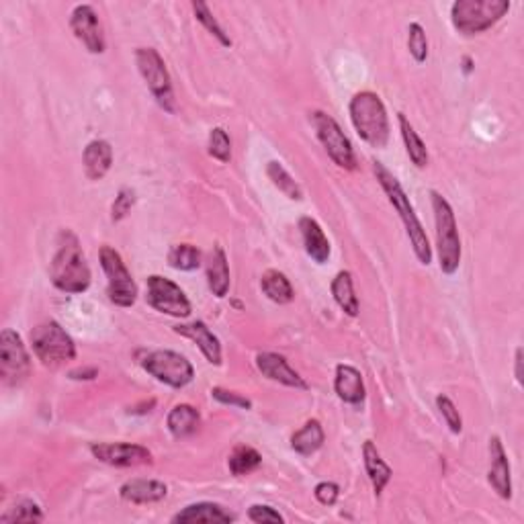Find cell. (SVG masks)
<instances>
[{
    "label": "cell",
    "instance_id": "cell-1",
    "mask_svg": "<svg viewBox=\"0 0 524 524\" xmlns=\"http://www.w3.org/2000/svg\"><path fill=\"white\" fill-rule=\"evenodd\" d=\"M50 279L56 289L70 295L84 293L91 287V268L84 258L80 240L72 230H62L58 236L56 254L50 262Z\"/></svg>",
    "mask_w": 524,
    "mask_h": 524
},
{
    "label": "cell",
    "instance_id": "cell-2",
    "mask_svg": "<svg viewBox=\"0 0 524 524\" xmlns=\"http://www.w3.org/2000/svg\"><path fill=\"white\" fill-rule=\"evenodd\" d=\"M373 172H375V179H377V183L381 185V189L385 191L389 203H392L393 210L398 211L401 224H404L406 227V234L409 238V244H412L414 248L416 258H418L425 266H428L430 260H433V248H430L425 226L420 224L418 215H416L414 211V205L409 203V197L406 195V191L401 189L400 180L395 179L385 166L377 163V160H373Z\"/></svg>",
    "mask_w": 524,
    "mask_h": 524
},
{
    "label": "cell",
    "instance_id": "cell-3",
    "mask_svg": "<svg viewBox=\"0 0 524 524\" xmlns=\"http://www.w3.org/2000/svg\"><path fill=\"white\" fill-rule=\"evenodd\" d=\"M351 121L362 142L371 147H385L389 142V117L379 95L371 91L357 92L348 105Z\"/></svg>",
    "mask_w": 524,
    "mask_h": 524
},
{
    "label": "cell",
    "instance_id": "cell-4",
    "mask_svg": "<svg viewBox=\"0 0 524 524\" xmlns=\"http://www.w3.org/2000/svg\"><path fill=\"white\" fill-rule=\"evenodd\" d=\"M433 201L434 226H436V250H439V266L445 274H455L461 266V238L457 227L455 211L441 193L430 191Z\"/></svg>",
    "mask_w": 524,
    "mask_h": 524
},
{
    "label": "cell",
    "instance_id": "cell-5",
    "mask_svg": "<svg viewBox=\"0 0 524 524\" xmlns=\"http://www.w3.org/2000/svg\"><path fill=\"white\" fill-rule=\"evenodd\" d=\"M510 6V0H457L451 6V21L463 36H480L506 17Z\"/></svg>",
    "mask_w": 524,
    "mask_h": 524
},
{
    "label": "cell",
    "instance_id": "cell-6",
    "mask_svg": "<svg viewBox=\"0 0 524 524\" xmlns=\"http://www.w3.org/2000/svg\"><path fill=\"white\" fill-rule=\"evenodd\" d=\"M29 338L33 353L45 367H60L76 359V345H74L72 336L56 320L37 324L31 330Z\"/></svg>",
    "mask_w": 524,
    "mask_h": 524
},
{
    "label": "cell",
    "instance_id": "cell-7",
    "mask_svg": "<svg viewBox=\"0 0 524 524\" xmlns=\"http://www.w3.org/2000/svg\"><path fill=\"white\" fill-rule=\"evenodd\" d=\"M136 64L138 70L146 80V86L156 99V103L163 107L166 113L177 111V99H174L172 78L168 74L164 60L154 48H138L136 50Z\"/></svg>",
    "mask_w": 524,
    "mask_h": 524
},
{
    "label": "cell",
    "instance_id": "cell-8",
    "mask_svg": "<svg viewBox=\"0 0 524 524\" xmlns=\"http://www.w3.org/2000/svg\"><path fill=\"white\" fill-rule=\"evenodd\" d=\"M100 266L107 274V295L119 307H131L138 299V285L121 254L111 246H103L99 252Z\"/></svg>",
    "mask_w": 524,
    "mask_h": 524
},
{
    "label": "cell",
    "instance_id": "cell-9",
    "mask_svg": "<svg viewBox=\"0 0 524 524\" xmlns=\"http://www.w3.org/2000/svg\"><path fill=\"white\" fill-rule=\"evenodd\" d=\"M312 125L332 163L338 168H345V171H354L357 168V156H354L351 139L345 136L338 121L324 111H314Z\"/></svg>",
    "mask_w": 524,
    "mask_h": 524
},
{
    "label": "cell",
    "instance_id": "cell-10",
    "mask_svg": "<svg viewBox=\"0 0 524 524\" xmlns=\"http://www.w3.org/2000/svg\"><path fill=\"white\" fill-rule=\"evenodd\" d=\"M142 367L147 375L164 383L168 387L183 389L195 377V369L187 357L174 351H152L142 359Z\"/></svg>",
    "mask_w": 524,
    "mask_h": 524
},
{
    "label": "cell",
    "instance_id": "cell-11",
    "mask_svg": "<svg viewBox=\"0 0 524 524\" xmlns=\"http://www.w3.org/2000/svg\"><path fill=\"white\" fill-rule=\"evenodd\" d=\"M31 359L23 345L21 336L6 328L0 332V377L4 385L17 387L29 377Z\"/></svg>",
    "mask_w": 524,
    "mask_h": 524
},
{
    "label": "cell",
    "instance_id": "cell-12",
    "mask_svg": "<svg viewBox=\"0 0 524 524\" xmlns=\"http://www.w3.org/2000/svg\"><path fill=\"white\" fill-rule=\"evenodd\" d=\"M146 301L154 310L172 318H189L191 301L174 281L152 274L146 281Z\"/></svg>",
    "mask_w": 524,
    "mask_h": 524
},
{
    "label": "cell",
    "instance_id": "cell-13",
    "mask_svg": "<svg viewBox=\"0 0 524 524\" xmlns=\"http://www.w3.org/2000/svg\"><path fill=\"white\" fill-rule=\"evenodd\" d=\"M70 29L74 33V37H76L91 53L105 52L107 48L105 31L95 6L78 4L70 15Z\"/></svg>",
    "mask_w": 524,
    "mask_h": 524
},
{
    "label": "cell",
    "instance_id": "cell-14",
    "mask_svg": "<svg viewBox=\"0 0 524 524\" xmlns=\"http://www.w3.org/2000/svg\"><path fill=\"white\" fill-rule=\"evenodd\" d=\"M91 453L100 463L113 467H139L152 465V453L142 445H131V442H92Z\"/></svg>",
    "mask_w": 524,
    "mask_h": 524
},
{
    "label": "cell",
    "instance_id": "cell-15",
    "mask_svg": "<svg viewBox=\"0 0 524 524\" xmlns=\"http://www.w3.org/2000/svg\"><path fill=\"white\" fill-rule=\"evenodd\" d=\"M489 486L494 492L504 500L512 498V480H510V461L504 451V445L500 436L489 439V473H488Z\"/></svg>",
    "mask_w": 524,
    "mask_h": 524
},
{
    "label": "cell",
    "instance_id": "cell-16",
    "mask_svg": "<svg viewBox=\"0 0 524 524\" xmlns=\"http://www.w3.org/2000/svg\"><path fill=\"white\" fill-rule=\"evenodd\" d=\"M257 367L266 379L277 381L281 385L293 389H307L306 379L301 377L298 371H293V369L289 367L287 359L281 357L277 353H260L257 357Z\"/></svg>",
    "mask_w": 524,
    "mask_h": 524
},
{
    "label": "cell",
    "instance_id": "cell-17",
    "mask_svg": "<svg viewBox=\"0 0 524 524\" xmlns=\"http://www.w3.org/2000/svg\"><path fill=\"white\" fill-rule=\"evenodd\" d=\"M174 332L185 336V338L193 340L199 346V351L203 353V357L211 362V365H221V345L219 338L215 336L205 322H191V324H179L174 326Z\"/></svg>",
    "mask_w": 524,
    "mask_h": 524
},
{
    "label": "cell",
    "instance_id": "cell-18",
    "mask_svg": "<svg viewBox=\"0 0 524 524\" xmlns=\"http://www.w3.org/2000/svg\"><path fill=\"white\" fill-rule=\"evenodd\" d=\"M205 273H207V285L215 298L224 299L230 291V265H227L226 250L219 244L211 248L205 260Z\"/></svg>",
    "mask_w": 524,
    "mask_h": 524
},
{
    "label": "cell",
    "instance_id": "cell-19",
    "mask_svg": "<svg viewBox=\"0 0 524 524\" xmlns=\"http://www.w3.org/2000/svg\"><path fill=\"white\" fill-rule=\"evenodd\" d=\"M336 395L351 406H361L365 401V383L359 369L351 365H338L336 367V379H334Z\"/></svg>",
    "mask_w": 524,
    "mask_h": 524
},
{
    "label": "cell",
    "instance_id": "cell-20",
    "mask_svg": "<svg viewBox=\"0 0 524 524\" xmlns=\"http://www.w3.org/2000/svg\"><path fill=\"white\" fill-rule=\"evenodd\" d=\"M299 232L301 238H304L307 257L314 262H318V265L328 262V258H330V240L326 238V234L322 230L318 221L306 215V218L299 219Z\"/></svg>",
    "mask_w": 524,
    "mask_h": 524
},
{
    "label": "cell",
    "instance_id": "cell-21",
    "mask_svg": "<svg viewBox=\"0 0 524 524\" xmlns=\"http://www.w3.org/2000/svg\"><path fill=\"white\" fill-rule=\"evenodd\" d=\"M84 174L89 180H103L113 164V147L105 139H92L83 154Z\"/></svg>",
    "mask_w": 524,
    "mask_h": 524
},
{
    "label": "cell",
    "instance_id": "cell-22",
    "mask_svg": "<svg viewBox=\"0 0 524 524\" xmlns=\"http://www.w3.org/2000/svg\"><path fill=\"white\" fill-rule=\"evenodd\" d=\"M168 494L166 483L158 480H130L119 489V496L130 504H156Z\"/></svg>",
    "mask_w": 524,
    "mask_h": 524
},
{
    "label": "cell",
    "instance_id": "cell-23",
    "mask_svg": "<svg viewBox=\"0 0 524 524\" xmlns=\"http://www.w3.org/2000/svg\"><path fill=\"white\" fill-rule=\"evenodd\" d=\"M172 522H234V514L227 512L224 506L213 502H197L180 510L179 514L172 516Z\"/></svg>",
    "mask_w": 524,
    "mask_h": 524
},
{
    "label": "cell",
    "instance_id": "cell-24",
    "mask_svg": "<svg viewBox=\"0 0 524 524\" xmlns=\"http://www.w3.org/2000/svg\"><path fill=\"white\" fill-rule=\"evenodd\" d=\"M362 459H365V469H367L369 480H371L373 483L375 494L381 496V492L385 489V486L393 475L392 467L381 459V453L377 451V447L373 445V441H365V445H362Z\"/></svg>",
    "mask_w": 524,
    "mask_h": 524
},
{
    "label": "cell",
    "instance_id": "cell-25",
    "mask_svg": "<svg viewBox=\"0 0 524 524\" xmlns=\"http://www.w3.org/2000/svg\"><path fill=\"white\" fill-rule=\"evenodd\" d=\"M201 422V416L197 412V408H193L191 404H179L171 409L166 418V426L171 430V434L174 439H187L191 436L195 430H197Z\"/></svg>",
    "mask_w": 524,
    "mask_h": 524
},
{
    "label": "cell",
    "instance_id": "cell-26",
    "mask_svg": "<svg viewBox=\"0 0 524 524\" xmlns=\"http://www.w3.org/2000/svg\"><path fill=\"white\" fill-rule=\"evenodd\" d=\"M324 441H326V434H324V428H322L320 425V420H307L306 425L291 436V449L295 453L310 457L315 451H320L322 445H324Z\"/></svg>",
    "mask_w": 524,
    "mask_h": 524
},
{
    "label": "cell",
    "instance_id": "cell-27",
    "mask_svg": "<svg viewBox=\"0 0 524 524\" xmlns=\"http://www.w3.org/2000/svg\"><path fill=\"white\" fill-rule=\"evenodd\" d=\"M260 287H262V291H265L266 298L279 306L291 304L293 298H295L291 281H289L281 271H274V268H271V271H266L265 274H262Z\"/></svg>",
    "mask_w": 524,
    "mask_h": 524
},
{
    "label": "cell",
    "instance_id": "cell-28",
    "mask_svg": "<svg viewBox=\"0 0 524 524\" xmlns=\"http://www.w3.org/2000/svg\"><path fill=\"white\" fill-rule=\"evenodd\" d=\"M332 298L342 312L346 315H359V299L354 295L353 274L348 271H340L332 281Z\"/></svg>",
    "mask_w": 524,
    "mask_h": 524
},
{
    "label": "cell",
    "instance_id": "cell-29",
    "mask_svg": "<svg viewBox=\"0 0 524 524\" xmlns=\"http://www.w3.org/2000/svg\"><path fill=\"white\" fill-rule=\"evenodd\" d=\"M398 121H400V131H401V138H404L406 152H408L409 160H412V164L416 168H425L428 164L426 144L422 142L418 131L414 130V125L409 123L404 113H398Z\"/></svg>",
    "mask_w": 524,
    "mask_h": 524
},
{
    "label": "cell",
    "instance_id": "cell-30",
    "mask_svg": "<svg viewBox=\"0 0 524 524\" xmlns=\"http://www.w3.org/2000/svg\"><path fill=\"white\" fill-rule=\"evenodd\" d=\"M262 463V457L257 451V449L248 447V445H238L234 447V451L230 453V459H227V467H230L232 475L242 477V475H250L252 472H257Z\"/></svg>",
    "mask_w": 524,
    "mask_h": 524
},
{
    "label": "cell",
    "instance_id": "cell-31",
    "mask_svg": "<svg viewBox=\"0 0 524 524\" xmlns=\"http://www.w3.org/2000/svg\"><path fill=\"white\" fill-rule=\"evenodd\" d=\"M266 174L268 179L273 180V185L277 187V189L289 197L291 201H301L304 199V191H301V187L298 180H295L291 174L285 171V166L277 163V160H273V163L266 164Z\"/></svg>",
    "mask_w": 524,
    "mask_h": 524
},
{
    "label": "cell",
    "instance_id": "cell-32",
    "mask_svg": "<svg viewBox=\"0 0 524 524\" xmlns=\"http://www.w3.org/2000/svg\"><path fill=\"white\" fill-rule=\"evenodd\" d=\"M168 265L177 271H197L201 266V250L193 244H177L168 252Z\"/></svg>",
    "mask_w": 524,
    "mask_h": 524
},
{
    "label": "cell",
    "instance_id": "cell-33",
    "mask_svg": "<svg viewBox=\"0 0 524 524\" xmlns=\"http://www.w3.org/2000/svg\"><path fill=\"white\" fill-rule=\"evenodd\" d=\"M193 6V12H195V19L205 27L207 31L211 33V36L218 39V42L224 45V48H232V39L227 33L224 31V27H221L218 23V19L213 17V12L210 11V6H207L205 3H201V0H195V3H191Z\"/></svg>",
    "mask_w": 524,
    "mask_h": 524
},
{
    "label": "cell",
    "instance_id": "cell-34",
    "mask_svg": "<svg viewBox=\"0 0 524 524\" xmlns=\"http://www.w3.org/2000/svg\"><path fill=\"white\" fill-rule=\"evenodd\" d=\"M210 156H213L219 163H230L232 160V139L227 136L224 127H213L210 131V144H207Z\"/></svg>",
    "mask_w": 524,
    "mask_h": 524
},
{
    "label": "cell",
    "instance_id": "cell-35",
    "mask_svg": "<svg viewBox=\"0 0 524 524\" xmlns=\"http://www.w3.org/2000/svg\"><path fill=\"white\" fill-rule=\"evenodd\" d=\"M3 522H42L44 512L33 500L17 502L15 508H11L9 514L0 516Z\"/></svg>",
    "mask_w": 524,
    "mask_h": 524
},
{
    "label": "cell",
    "instance_id": "cell-36",
    "mask_svg": "<svg viewBox=\"0 0 524 524\" xmlns=\"http://www.w3.org/2000/svg\"><path fill=\"white\" fill-rule=\"evenodd\" d=\"M408 50L412 53V58L416 62L422 64L426 62L428 58V39H426V31L425 27L420 23H412L408 27Z\"/></svg>",
    "mask_w": 524,
    "mask_h": 524
},
{
    "label": "cell",
    "instance_id": "cell-37",
    "mask_svg": "<svg viewBox=\"0 0 524 524\" xmlns=\"http://www.w3.org/2000/svg\"><path fill=\"white\" fill-rule=\"evenodd\" d=\"M436 408H439V412L442 418H445L449 430H451L453 434H461L463 430V420H461V414L457 406L451 401V398H447V395H439L436 398Z\"/></svg>",
    "mask_w": 524,
    "mask_h": 524
},
{
    "label": "cell",
    "instance_id": "cell-38",
    "mask_svg": "<svg viewBox=\"0 0 524 524\" xmlns=\"http://www.w3.org/2000/svg\"><path fill=\"white\" fill-rule=\"evenodd\" d=\"M133 205H136V193H133L131 189H127V187H123V189L117 193L115 203H113V207H111V221H115L117 224V221L127 218Z\"/></svg>",
    "mask_w": 524,
    "mask_h": 524
},
{
    "label": "cell",
    "instance_id": "cell-39",
    "mask_svg": "<svg viewBox=\"0 0 524 524\" xmlns=\"http://www.w3.org/2000/svg\"><path fill=\"white\" fill-rule=\"evenodd\" d=\"M211 395L219 401V404L242 408V409H252V401L250 400L244 398V395L236 393V392H227V389H224V387H213Z\"/></svg>",
    "mask_w": 524,
    "mask_h": 524
},
{
    "label": "cell",
    "instance_id": "cell-40",
    "mask_svg": "<svg viewBox=\"0 0 524 524\" xmlns=\"http://www.w3.org/2000/svg\"><path fill=\"white\" fill-rule=\"evenodd\" d=\"M248 519L257 524H268V522H285L283 516H281L273 506H266V504H254L248 510Z\"/></svg>",
    "mask_w": 524,
    "mask_h": 524
},
{
    "label": "cell",
    "instance_id": "cell-41",
    "mask_svg": "<svg viewBox=\"0 0 524 524\" xmlns=\"http://www.w3.org/2000/svg\"><path fill=\"white\" fill-rule=\"evenodd\" d=\"M314 494H315V500H318L320 504H324V506H334L340 496V488L336 486L334 481H322L315 486Z\"/></svg>",
    "mask_w": 524,
    "mask_h": 524
},
{
    "label": "cell",
    "instance_id": "cell-42",
    "mask_svg": "<svg viewBox=\"0 0 524 524\" xmlns=\"http://www.w3.org/2000/svg\"><path fill=\"white\" fill-rule=\"evenodd\" d=\"M95 377H99L97 367H84V369H74V371H70V379L74 381H92Z\"/></svg>",
    "mask_w": 524,
    "mask_h": 524
},
{
    "label": "cell",
    "instance_id": "cell-43",
    "mask_svg": "<svg viewBox=\"0 0 524 524\" xmlns=\"http://www.w3.org/2000/svg\"><path fill=\"white\" fill-rule=\"evenodd\" d=\"M514 377L519 381V385H522V348H516V357H514Z\"/></svg>",
    "mask_w": 524,
    "mask_h": 524
},
{
    "label": "cell",
    "instance_id": "cell-44",
    "mask_svg": "<svg viewBox=\"0 0 524 524\" xmlns=\"http://www.w3.org/2000/svg\"><path fill=\"white\" fill-rule=\"evenodd\" d=\"M146 406H156V401H154V400H150V401H147V404H146ZM146 406H144V408H146ZM138 412H139V414H146V409H133V412H131V414H138Z\"/></svg>",
    "mask_w": 524,
    "mask_h": 524
}]
</instances>
